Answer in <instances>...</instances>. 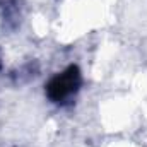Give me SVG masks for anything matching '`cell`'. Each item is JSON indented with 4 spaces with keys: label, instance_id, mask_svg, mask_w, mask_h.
<instances>
[{
    "label": "cell",
    "instance_id": "obj_1",
    "mask_svg": "<svg viewBox=\"0 0 147 147\" xmlns=\"http://www.w3.org/2000/svg\"><path fill=\"white\" fill-rule=\"evenodd\" d=\"M79 84H80V77H79L77 67H69L65 72H62L60 75L51 79V82L48 84L46 91H48V96L53 101L62 103L67 98H70L79 89Z\"/></svg>",
    "mask_w": 147,
    "mask_h": 147
}]
</instances>
